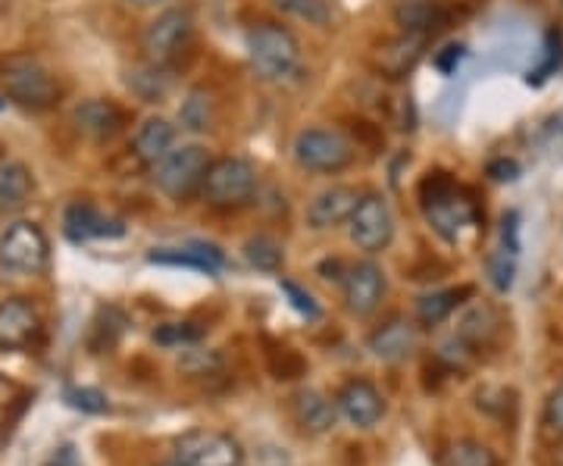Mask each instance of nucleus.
Segmentation results:
<instances>
[{
  "label": "nucleus",
  "mask_w": 563,
  "mask_h": 466,
  "mask_svg": "<svg viewBox=\"0 0 563 466\" xmlns=\"http://www.w3.org/2000/svg\"><path fill=\"white\" fill-rule=\"evenodd\" d=\"M420 207L426 223L432 225L444 242H461L463 229H479L483 223V207L479 201L457 185V179L448 169H429L420 179Z\"/></svg>",
  "instance_id": "nucleus-1"
},
{
  "label": "nucleus",
  "mask_w": 563,
  "mask_h": 466,
  "mask_svg": "<svg viewBox=\"0 0 563 466\" xmlns=\"http://www.w3.org/2000/svg\"><path fill=\"white\" fill-rule=\"evenodd\" d=\"M247 60L266 81H288L301 73V44L279 22H257L244 35Z\"/></svg>",
  "instance_id": "nucleus-2"
},
{
  "label": "nucleus",
  "mask_w": 563,
  "mask_h": 466,
  "mask_svg": "<svg viewBox=\"0 0 563 466\" xmlns=\"http://www.w3.org/2000/svg\"><path fill=\"white\" fill-rule=\"evenodd\" d=\"M257 166L244 157H220V160L210 163L207 176H203L201 195L203 201L217 210H239L244 203L254 201L257 195Z\"/></svg>",
  "instance_id": "nucleus-3"
},
{
  "label": "nucleus",
  "mask_w": 563,
  "mask_h": 466,
  "mask_svg": "<svg viewBox=\"0 0 563 466\" xmlns=\"http://www.w3.org/2000/svg\"><path fill=\"white\" fill-rule=\"evenodd\" d=\"M0 85L3 95L25 110H51L60 101V81L35 57H7L0 66Z\"/></svg>",
  "instance_id": "nucleus-4"
},
{
  "label": "nucleus",
  "mask_w": 563,
  "mask_h": 466,
  "mask_svg": "<svg viewBox=\"0 0 563 466\" xmlns=\"http://www.w3.org/2000/svg\"><path fill=\"white\" fill-rule=\"evenodd\" d=\"M210 151L201 144H181L173 147L151 173H154V185L173 201H188L191 195H198L203 185V176L210 169Z\"/></svg>",
  "instance_id": "nucleus-5"
},
{
  "label": "nucleus",
  "mask_w": 563,
  "mask_h": 466,
  "mask_svg": "<svg viewBox=\"0 0 563 466\" xmlns=\"http://www.w3.org/2000/svg\"><path fill=\"white\" fill-rule=\"evenodd\" d=\"M47 260H51V244L38 223L20 220V223L7 225V232L0 235V269L3 273L38 276L47 269Z\"/></svg>",
  "instance_id": "nucleus-6"
},
{
  "label": "nucleus",
  "mask_w": 563,
  "mask_h": 466,
  "mask_svg": "<svg viewBox=\"0 0 563 466\" xmlns=\"http://www.w3.org/2000/svg\"><path fill=\"white\" fill-rule=\"evenodd\" d=\"M295 160L307 173H320V176H335L351 166L354 160V147L335 129H301L295 138Z\"/></svg>",
  "instance_id": "nucleus-7"
},
{
  "label": "nucleus",
  "mask_w": 563,
  "mask_h": 466,
  "mask_svg": "<svg viewBox=\"0 0 563 466\" xmlns=\"http://www.w3.org/2000/svg\"><path fill=\"white\" fill-rule=\"evenodd\" d=\"M191 35H195L191 13L181 10V7H169V10H163L161 16L144 29L141 54H144L147 63L173 66L185 54V47L191 44Z\"/></svg>",
  "instance_id": "nucleus-8"
},
{
  "label": "nucleus",
  "mask_w": 563,
  "mask_h": 466,
  "mask_svg": "<svg viewBox=\"0 0 563 466\" xmlns=\"http://www.w3.org/2000/svg\"><path fill=\"white\" fill-rule=\"evenodd\" d=\"M176 461L181 466H242L244 451L229 432L191 429L176 442Z\"/></svg>",
  "instance_id": "nucleus-9"
},
{
  "label": "nucleus",
  "mask_w": 563,
  "mask_h": 466,
  "mask_svg": "<svg viewBox=\"0 0 563 466\" xmlns=\"http://www.w3.org/2000/svg\"><path fill=\"white\" fill-rule=\"evenodd\" d=\"M347 232L363 254H383L395 238V213L383 195H363L347 220Z\"/></svg>",
  "instance_id": "nucleus-10"
},
{
  "label": "nucleus",
  "mask_w": 563,
  "mask_h": 466,
  "mask_svg": "<svg viewBox=\"0 0 563 466\" xmlns=\"http://www.w3.org/2000/svg\"><path fill=\"white\" fill-rule=\"evenodd\" d=\"M422 51H426V41L417 38V35H395V38H385L373 54H369V66L376 76H383L388 81H401L407 79L417 63L422 60Z\"/></svg>",
  "instance_id": "nucleus-11"
},
{
  "label": "nucleus",
  "mask_w": 563,
  "mask_h": 466,
  "mask_svg": "<svg viewBox=\"0 0 563 466\" xmlns=\"http://www.w3.org/2000/svg\"><path fill=\"white\" fill-rule=\"evenodd\" d=\"M63 232L69 242H91V238H122L125 235V223L117 217L101 213L95 203L76 201L63 210Z\"/></svg>",
  "instance_id": "nucleus-12"
},
{
  "label": "nucleus",
  "mask_w": 563,
  "mask_h": 466,
  "mask_svg": "<svg viewBox=\"0 0 563 466\" xmlns=\"http://www.w3.org/2000/svg\"><path fill=\"white\" fill-rule=\"evenodd\" d=\"M385 298V273L373 260L354 264L344 273V307L354 317H369Z\"/></svg>",
  "instance_id": "nucleus-13"
},
{
  "label": "nucleus",
  "mask_w": 563,
  "mask_h": 466,
  "mask_svg": "<svg viewBox=\"0 0 563 466\" xmlns=\"http://www.w3.org/2000/svg\"><path fill=\"white\" fill-rule=\"evenodd\" d=\"M335 407H339V413H342L344 420L357 429L376 426L385 417L383 391L373 386V382H366V379H351V382L339 391Z\"/></svg>",
  "instance_id": "nucleus-14"
},
{
  "label": "nucleus",
  "mask_w": 563,
  "mask_h": 466,
  "mask_svg": "<svg viewBox=\"0 0 563 466\" xmlns=\"http://www.w3.org/2000/svg\"><path fill=\"white\" fill-rule=\"evenodd\" d=\"M366 347L383 364H401L407 357H413V351L420 347V329L404 317H391L369 335Z\"/></svg>",
  "instance_id": "nucleus-15"
},
{
  "label": "nucleus",
  "mask_w": 563,
  "mask_h": 466,
  "mask_svg": "<svg viewBox=\"0 0 563 466\" xmlns=\"http://www.w3.org/2000/svg\"><path fill=\"white\" fill-rule=\"evenodd\" d=\"M361 198V191L351 188V185H332V188H325V191H320L310 201V207H307V223H310V229H317V232L339 229V225L351 220V213L357 210Z\"/></svg>",
  "instance_id": "nucleus-16"
},
{
  "label": "nucleus",
  "mask_w": 563,
  "mask_h": 466,
  "mask_svg": "<svg viewBox=\"0 0 563 466\" xmlns=\"http://www.w3.org/2000/svg\"><path fill=\"white\" fill-rule=\"evenodd\" d=\"M395 22L401 25V32L417 35V38L429 41L442 35L451 25V10L442 0H398L395 3Z\"/></svg>",
  "instance_id": "nucleus-17"
},
{
  "label": "nucleus",
  "mask_w": 563,
  "mask_h": 466,
  "mask_svg": "<svg viewBox=\"0 0 563 466\" xmlns=\"http://www.w3.org/2000/svg\"><path fill=\"white\" fill-rule=\"evenodd\" d=\"M73 122L91 142H113L125 129V110L120 103L103 101V98H88L73 110Z\"/></svg>",
  "instance_id": "nucleus-18"
},
{
  "label": "nucleus",
  "mask_w": 563,
  "mask_h": 466,
  "mask_svg": "<svg viewBox=\"0 0 563 466\" xmlns=\"http://www.w3.org/2000/svg\"><path fill=\"white\" fill-rule=\"evenodd\" d=\"M41 320L25 298L0 301V351H25L38 335Z\"/></svg>",
  "instance_id": "nucleus-19"
},
{
  "label": "nucleus",
  "mask_w": 563,
  "mask_h": 466,
  "mask_svg": "<svg viewBox=\"0 0 563 466\" xmlns=\"http://www.w3.org/2000/svg\"><path fill=\"white\" fill-rule=\"evenodd\" d=\"M151 264L188 266V269H198V273H207V276H220L222 269H225V254L217 244L188 242L185 247H161V251H154Z\"/></svg>",
  "instance_id": "nucleus-20"
},
{
  "label": "nucleus",
  "mask_w": 563,
  "mask_h": 466,
  "mask_svg": "<svg viewBox=\"0 0 563 466\" xmlns=\"http://www.w3.org/2000/svg\"><path fill=\"white\" fill-rule=\"evenodd\" d=\"M176 147V125L163 116H151L139 125L135 142H132V154L139 157L141 166L154 169L157 163Z\"/></svg>",
  "instance_id": "nucleus-21"
},
{
  "label": "nucleus",
  "mask_w": 563,
  "mask_h": 466,
  "mask_svg": "<svg viewBox=\"0 0 563 466\" xmlns=\"http://www.w3.org/2000/svg\"><path fill=\"white\" fill-rule=\"evenodd\" d=\"M35 191L32 169L20 160H0V210L13 213L22 210Z\"/></svg>",
  "instance_id": "nucleus-22"
},
{
  "label": "nucleus",
  "mask_w": 563,
  "mask_h": 466,
  "mask_svg": "<svg viewBox=\"0 0 563 466\" xmlns=\"http://www.w3.org/2000/svg\"><path fill=\"white\" fill-rule=\"evenodd\" d=\"M498 329H501L498 313H495L492 307H476V310H470V313L463 317V323L457 325L454 342H457V345L466 351V357H470L473 351H483L485 345H492V339L498 335Z\"/></svg>",
  "instance_id": "nucleus-23"
},
{
  "label": "nucleus",
  "mask_w": 563,
  "mask_h": 466,
  "mask_svg": "<svg viewBox=\"0 0 563 466\" xmlns=\"http://www.w3.org/2000/svg\"><path fill=\"white\" fill-rule=\"evenodd\" d=\"M291 407H295V420L310 432H329L339 417V407L322 398L320 391H298Z\"/></svg>",
  "instance_id": "nucleus-24"
},
{
  "label": "nucleus",
  "mask_w": 563,
  "mask_h": 466,
  "mask_svg": "<svg viewBox=\"0 0 563 466\" xmlns=\"http://www.w3.org/2000/svg\"><path fill=\"white\" fill-rule=\"evenodd\" d=\"M125 85L132 95H139L141 101H161L163 95L173 88V73L169 66H157V63H141L135 69H129Z\"/></svg>",
  "instance_id": "nucleus-25"
},
{
  "label": "nucleus",
  "mask_w": 563,
  "mask_h": 466,
  "mask_svg": "<svg viewBox=\"0 0 563 466\" xmlns=\"http://www.w3.org/2000/svg\"><path fill=\"white\" fill-rule=\"evenodd\" d=\"M470 295H473L470 285H463V288H444V291H429V295H422L420 301H417V320H420V325L444 323L454 313V307H461L463 298H470Z\"/></svg>",
  "instance_id": "nucleus-26"
},
{
  "label": "nucleus",
  "mask_w": 563,
  "mask_h": 466,
  "mask_svg": "<svg viewBox=\"0 0 563 466\" xmlns=\"http://www.w3.org/2000/svg\"><path fill=\"white\" fill-rule=\"evenodd\" d=\"M244 260L254 266V269H261V273H279L282 264H285V251H282V244L276 238H269V235H254V238H247L242 247Z\"/></svg>",
  "instance_id": "nucleus-27"
},
{
  "label": "nucleus",
  "mask_w": 563,
  "mask_h": 466,
  "mask_svg": "<svg viewBox=\"0 0 563 466\" xmlns=\"http://www.w3.org/2000/svg\"><path fill=\"white\" fill-rule=\"evenodd\" d=\"M444 466H498V457L483 442L466 439V442H457V445L448 447Z\"/></svg>",
  "instance_id": "nucleus-28"
},
{
  "label": "nucleus",
  "mask_w": 563,
  "mask_h": 466,
  "mask_svg": "<svg viewBox=\"0 0 563 466\" xmlns=\"http://www.w3.org/2000/svg\"><path fill=\"white\" fill-rule=\"evenodd\" d=\"M517 257H520V251H510L504 244H498L492 251V257H488V279H492V285L498 291H510L514 288V279H517Z\"/></svg>",
  "instance_id": "nucleus-29"
},
{
  "label": "nucleus",
  "mask_w": 563,
  "mask_h": 466,
  "mask_svg": "<svg viewBox=\"0 0 563 466\" xmlns=\"http://www.w3.org/2000/svg\"><path fill=\"white\" fill-rule=\"evenodd\" d=\"M181 129L188 132H207L213 125V110H210V98L203 91H191L179 110Z\"/></svg>",
  "instance_id": "nucleus-30"
},
{
  "label": "nucleus",
  "mask_w": 563,
  "mask_h": 466,
  "mask_svg": "<svg viewBox=\"0 0 563 466\" xmlns=\"http://www.w3.org/2000/svg\"><path fill=\"white\" fill-rule=\"evenodd\" d=\"M282 13L295 16V20L310 22V25H325L332 20V10H329V0H273Z\"/></svg>",
  "instance_id": "nucleus-31"
},
{
  "label": "nucleus",
  "mask_w": 563,
  "mask_h": 466,
  "mask_svg": "<svg viewBox=\"0 0 563 466\" xmlns=\"http://www.w3.org/2000/svg\"><path fill=\"white\" fill-rule=\"evenodd\" d=\"M66 401H69V407L85 410V413H103L107 410V398L101 391H91V388H69Z\"/></svg>",
  "instance_id": "nucleus-32"
},
{
  "label": "nucleus",
  "mask_w": 563,
  "mask_h": 466,
  "mask_svg": "<svg viewBox=\"0 0 563 466\" xmlns=\"http://www.w3.org/2000/svg\"><path fill=\"white\" fill-rule=\"evenodd\" d=\"M282 291L291 298V307L298 310V313H303V317H310V320H317L320 317V304L313 301V295L310 291H303L301 285H295V282H288V279H282Z\"/></svg>",
  "instance_id": "nucleus-33"
},
{
  "label": "nucleus",
  "mask_w": 563,
  "mask_h": 466,
  "mask_svg": "<svg viewBox=\"0 0 563 466\" xmlns=\"http://www.w3.org/2000/svg\"><path fill=\"white\" fill-rule=\"evenodd\" d=\"M201 339V329H191V323H173L163 325L161 332H154V342L161 345H185V342H198Z\"/></svg>",
  "instance_id": "nucleus-34"
},
{
  "label": "nucleus",
  "mask_w": 563,
  "mask_h": 466,
  "mask_svg": "<svg viewBox=\"0 0 563 466\" xmlns=\"http://www.w3.org/2000/svg\"><path fill=\"white\" fill-rule=\"evenodd\" d=\"M544 426L551 435L563 439V386L554 388L544 401Z\"/></svg>",
  "instance_id": "nucleus-35"
},
{
  "label": "nucleus",
  "mask_w": 563,
  "mask_h": 466,
  "mask_svg": "<svg viewBox=\"0 0 563 466\" xmlns=\"http://www.w3.org/2000/svg\"><path fill=\"white\" fill-rule=\"evenodd\" d=\"M351 135L357 138V144L369 147V151H379L383 147V125L366 120H351Z\"/></svg>",
  "instance_id": "nucleus-36"
},
{
  "label": "nucleus",
  "mask_w": 563,
  "mask_h": 466,
  "mask_svg": "<svg viewBox=\"0 0 563 466\" xmlns=\"http://www.w3.org/2000/svg\"><path fill=\"white\" fill-rule=\"evenodd\" d=\"M463 54H466V47H463V44H448V47H442V51L435 54V69H439V73H444V76L457 73Z\"/></svg>",
  "instance_id": "nucleus-37"
},
{
  "label": "nucleus",
  "mask_w": 563,
  "mask_h": 466,
  "mask_svg": "<svg viewBox=\"0 0 563 466\" xmlns=\"http://www.w3.org/2000/svg\"><path fill=\"white\" fill-rule=\"evenodd\" d=\"M517 173H520V166L514 160H498L488 166V176L492 179H498V182H510V179H517Z\"/></svg>",
  "instance_id": "nucleus-38"
},
{
  "label": "nucleus",
  "mask_w": 563,
  "mask_h": 466,
  "mask_svg": "<svg viewBox=\"0 0 563 466\" xmlns=\"http://www.w3.org/2000/svg\"><path fill=\"white\" fill-rule=\"evenodd\" d=\"M129 3H135V7H157V3H166V0H129Z\"/></svg>",
  "instance_id": "nucleus-39"
},
{
  "label": "nucleus",
  "mask_w": 563,
  "mask_h": 466,
  "mask_svg": "<svg viewBox=\"0 0 563 466\" xmlns=\"http://www.w3.org/2000/svg\"><path fill=\"white\" fill-rule=\"evenodd\" d=\"M7 110V95H0V113Z\"/></svg>",
  "instance_id": "nucleus-40"
},
{
  "label": "nucleus",
  "mask_w": 563,
  "mask_h": 466,
  "mask_svg": "<svg viewBox=\"0 0 563 466\" xmlns=\"http://www.w3.org/2000/svg\"><path fill=\"white\" fill-rule=\"evenodd\" d=\"M161 466H181V464H179V461H173V464H161Z\"/></svg>",
  "instance_id": "nucleus-41"
}]
</instances>
